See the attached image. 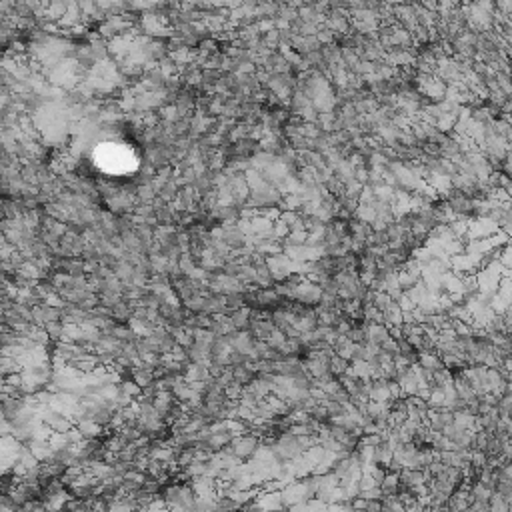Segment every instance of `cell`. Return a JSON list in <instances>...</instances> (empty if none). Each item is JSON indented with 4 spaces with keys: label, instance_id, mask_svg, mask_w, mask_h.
<instances>
[{
    "label": "cell",
    "instance_id": "1",
    "mask_svg": "<svg viewBox=\"0 0 512 512\" xmlns=\"http://www.w3.org/2000/svg\"><path fill=\"white\" fill-rule=\"evenodd\" d=\"M488 508L490 512H508L510 510V502H506L502 496H498L496 492L488 498Z\"/></svg>",
    "mask_w": 512,
    "mask_h": 512
},
{
    "label": "cell",
    "instance_id": "2",
    "mask_svg": "<svg viewBox=\"0 0 512 512\" xmlns=\"http://www.w3.org/2000/svg\"><path fill=\"white\" fill-rule=\"evenodd\" d=\"M16 502L12 500L10 492H0V512H16Z\"/></svg>",
    "mask_w": 512,
    "mask_h": 512
}]
</instances>
